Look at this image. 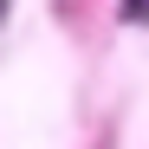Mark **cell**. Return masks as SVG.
I'll list each match as a JSON object with an SVG mask.
<instances>
[{"mask_svg":"<svg viewBox=\"0 0 149 149\" xmlns=\"http://www.w3.org/2000/svg\"><path fill=\"white\" fill-rule=\"evenodd\" d=\"M0 13H7V0H0Z\"/></svg>","mask_w":149,"mask_h":149,"instance_id":"6da1fadb","label":"cell"}]
</instances>
